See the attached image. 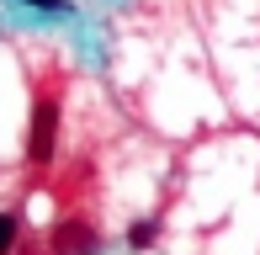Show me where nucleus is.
I'll use <instances>...</instances> for the list:
<instances>
[{
  "instance_id": "obj_3",
  "label": "nucleus",
  "mask_w": 260,
  "mask_h": 255,
  "mask_svg": "<svg viewBox=\"0 0 260 255\" xmlns=\"http://www.w3.org/2000/svg\"><path fill=\"white\" fill-rule=\"evenodd\" d=\"M16 250V213H0V255Z\"/></svg>"
},
{
  "instance_id": "obj_1",
  "label": "nucleus",
  "mask_w": 260,
  "mask_h": 255,
  "mask_svg": "<svg viewBox=\"0 0 260 255\" xmlns=\"http://www.w3.org/2000/svg\"><path fill=\"white\" fill-rule=\"evenodd\" d=\"M53 144H58V96H38L32 128H27V165L43 170L53 160Z\"/></svg>"
},
{
  "instance_id": "obj_4",
  "label": "nucleus",
  "mask_w": 260,
  "mask_h": 255,
  "mask_svg": "<svg viewBox=\"0 0 260 255\" xmlns=\"http://www.w3.org/2000/svg\"><path fill=\"white\" fill-rule=\"evenodd\" d=\"M127 245H133V250H149V245H154V224H133V229H127Z\"/></svg>"
},
{
  "instance_id": "obj_2",
  "label": "nucleus",
  "mask_w": 260,
  "mask_h": 255,
  "mask_svg": "<svg viewBox=\"0 0 260 255\" xmlns=\"http://www.w3.org/2000/svg\"><path fill=\"white\" fill-rule=\"evenodd\" d=\"M96 250V229L80 224V218H64L53 229V255H90Z\"/></svg>"
},
{
  "instance_id": "obj_5",
  "label": "nucleus",
  "mask_w": 260,
  "mask_h": 255,
  "mask_svg": "<svg viewBox=\"0 0 260 255\" xmlns=\"http://www.w3.org/2000/svg\"><path fill=\"white\" fill-rule=\"evenodd\" d=\"M21 6H38V11H58V16H64V11H69V0H21Z\"/></svg>"
}]
</instances>
